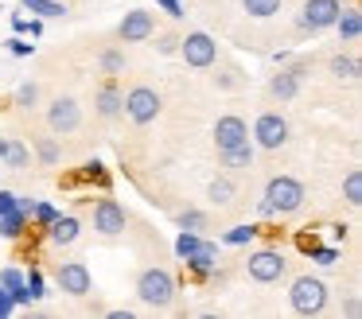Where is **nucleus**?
Segmentation results:
<instances>
[{
	"label": "nucleus",
	"instance_id": "10",
	"mask_svg": "<svg viewBox=\"0 0 362 319\" xmlns=\"http://www.w3.org/2000/svg\"><path fill=\"white\" fill-rule=\"evenodd\" d=\"M55 284L63 288L66 296H74V300H86V296L94 292V277H90L86 261H59Z\"/></svg>",
	"mask_w": 362,
	"mask_h": 319
},
{
	"label": "nucleus",
	"instance_id": "3",
	"mask_svg": "<svg viewBox=\"0 0 362 319\" xmlns=\"http://www.w3.org/2000/svg\"><path fill=\"white\" fill-rule=\"evenodd\" d=\"M288 308L296 315H323L327 311V284L320 277H296L288 288Z\"/></svg>",
	"mask_w": 362,
	"mask_h": 319
},
{
	"label": "nucleus",
	"instance_id": "24",
	"mask_svg": "<svg viewBox=\"0 0 362 319\" xmlns=\"http://www.w3.org/2000/svg\"><path fill=\"white\" fill-rule=\"evenodd\" d=\"M35 156H40L43 168H55V163L63 160V148H59L55 137H40V140H35Z\"/></svg>",
	"mask_w": 362,
	"mask_h": 319
},
{
	"label": "nucleus",
	"instance_id": "6",
	"mask_svg": "<svg viewBox=\"0 0 362 319\" xmlns=\"http://www.w3.org/2000/svg\"><path fill=\"white\" fill-rule=\"evenodd\" d=\"M339 8H343V0H304L296 12V28L304 35H320V31H327L335 23Z\"/></svg>",
	"mask_w": 362,
	"mask_h": 319
},
{
	"label": "nucleus",
	"instance_id": "2",
	"mask_svg": "<svg viewBox=\"0 0 362 319\" xmlns=\"http://www.w3.org/2000/svg\"><path fill=\"white\" fill-rule=\"evenodd\" d=\"M136 300L144 303V308H172L175 300V277L168 269H160V265H152V269H141V277H136Z\"/></svg>",
	"mask_w": 362,
	"mask_h": 319
},
{
	"label": "nucleus",
	"instance_id": "1",
	"mask_svg": "<svg viewBox=\"0 0 362 319\" xmlns=\"http://www.w3.org/2000/svg\"><path fill=\"white\" fill-rule=\"evenodd\" d=\"M308 191L296 175H273L265 183V199H261V214L273 218V214H296L304 207Z\"/></svg>",
	"mask_w": 362,
	"mask_h": 319
},
{
	"label": "nucleus",
	"instance_id": "42",
	"mask_svg": "<svg viewBox=\"0 0 362 319\" xmlns=\"http://www.w3.org/2000/svg\"><path fill=\"white\" fill-rule=\"evenodd\" d=\"M156 4L164 8V12L172 16V20H180V16H183V4H180V0H156Z\"/></svg>",
	"mask_w": 362,
	"mask_h": 319
},
{
	"label": "nucleus",
	"instance_id": "12",
	"mask_svg": "<svg viewBox=\"0 0 362 319\" xmlns=\"http://www.w3.org/2000/svg\"><path fill=\"white\" fill-rule=\"evenodd\" d=\"M125 222H129V214H125V207H121L117 199H98L94 230L102 233V238H117V233H125Z\"/></svg>",
	"mask_w": 362,
	"mask_h": 319
},
{
	"label": "nucleus",
	"instance_id": "8",
	"mask_svg": "<svg viewBox=\"0 0 362 319\" xmlns=\"http://www.w3.org/2000/svg\"><path fill=\"white\" fill-rule=\"evenodd\" d=\"M245 272H250V280H257V284H276V280L288 272V261H284L281 249H257V253H250V261H245Z\"/></svg>",
	"mask_w": 362,
	"mask_h": 319
},
{
	"label": "nucleus",
	"instance_id": "7",
	"mask_svg": "<svg viewBox=\"0 0 362 319\" xmlns=\"http://www.w3.org/2000/svg\"><path fill=\"white\" fill-rule=\"evenodd\" d=\"M160 109H164V101H160V90H152V86H133L125 93V117L133 124H152Z\"/></svg>",
	"mask_w": 362,
	"mask_h": 319
},
{
	"label": "nucleus",
	"instance_id": "13",
	"mask_svg": "<svg viewBox=\"0 0 362 319\" xmlns=\"http://www.w3.org/2000/svg\"><path fill=\"white\" fill-rule=\"evenodd\" d=\"M245 140H250V124H245V117L226 113V117L214 121V148H218V152H230V148L245 144Z\"/></svg>",
	"mask_w": 362,
	"mask_h": 319
},
{
	"label": "nucleus",
	"instance_id": "34",
	"mask_svg": "<svg viewBox=\"0 0 362 319\" xmlns=\"http://www.w3.org/2000/svg\"><path fill=\"white\" fill-rule=\"evenodd\" d=\"M28 214H32L35 222H40L43 230H47V226H51V222H55V218H59V210L51 207V202H32V207H28Z\"/></svg>",
	"mask_w": 362,
	"mask_h": 319
},
{
	"label": "nucleus",
	"instance_id": "19",
	"mask_svg": "<svg viewBox=\"0 0 362 319\" xmlns=\"http://www.w3.org/2000/svg\"><path fill=\"white\" fill-rule=\"evenodd\" d=\"M24 226H28V210L20 207H12V210H4V214H0V238H20V233H24Z\"/></svg>",
	"mask_w": 362,
	"mask_h": 319
},
{
	"label": "nucleus",
	"instance_id": "36",
	"mask_svg": "<svg viewBox=\"0 0 362 319\" xmlns=\"http://www.w3.org/2000/svg\"><path fill=\"white\" fill-rule=\"evenodd\" d=\"M0 284L8 288L12 296L24 292V272H16V269H0Z\"/></svg>",
	"mask_w": 362,
	"mask_h": 319
},
{
	"label": "nucleus",
	"instance_id": "38",
	"mask_svg": "<svg viewBox=\"0 0 362 319\" xmlns=\"http://www.w3.org/2000/svg\"><path fill=\"white\" fill-rule=\"evenodd\" d=\"M335 257H339V249H331V245H315L312 249V261L315 265H335Z\"/></svg>",
	"mask_w": 362,
	"mask_h": 319
},
{
	"label": "nucleus",
	"instance_id": "45",
	"mask_svg": "<svg viewBox=\"0 0 362 319\" xmlns=\"http://www.w3.org/2000/svg\"><path fill=\"white\" fill-rule=\"evenodd\" d=\"M346 230H351V226H331V233H335V241H346Z\"/></svg>",
	"mask_w": 362,
	"mask_h": 319
},
{
	"label": "nucleus",
	"instance_id": "20",
	"mask_svg": "<svg viewBox=\"0 0 362 319\" xmlns=\"http://www.w3.org/2000/svg\"><path fill=\"white\" fill-rule=\"evenodd\" d=\"M327 70H331V78H339V82H358V59L354 54H331V62H327Z\"/></svg>",
	"mask_w": 362,
	"mask_h": 319
},
{
	"label": "nucleus",
	"instance_id": "28",
	"mask_svg": "<svg viewBox=\"0 0 362 319\" xmlns=\"http://www.w3.org/2000/svg\"><path fill=\"white\" fill-rule=\"evenodd\" d=\"M175 226H180V230H195V233H203L206 226H211V218H206L203 210H183V214H175Z\"/></svg>",
	"mask_w": 362,
	"mask_h": 319
},
{
	"label": "nucleus",
	"instance_id": "35",
	"mask_svg": "<svg viewBox=\"0 0 362 319\" xmlns=\"http://www.w3.org/2000/svg\"><path fill=\"white\" fill-rule=\"evenodd\" d=\"M253 238H257V226H234L230 233H222L226 245H245V241H253Z\"/></svg>",
	"mask_w": 362,
	"mask_h": 319
},
{
	"label": "nucleus",
	"instance_id": "21",
	"mask_svg": "<svg viewBox=\"0 0 362 319\" xmlns=\"http://www.w3.org/2000/svg\"><path fill=\"white\" fill-rule=\"evenodd\" d=\"M218 160H222V168H230V171L253 168V140H245V144L230 148V152H218Z\"/></svg>",
	"mask_w": 362,
	"mask_h": 319
},
{
	"label": "nucleus",
	"instance_id": "41",
	"mask_svg": "<svg viewBox=\"0 0 362 319\" xmlns=\"http://www.w3.org/2000/svg\"><path fill=\"white\" fill-rule=\"evenodd\" d=\"M8 51L20 54V59H28V54L35 51V43H24V39H8Z\"/></svg>",
	"mask_w": 362,
	"mask_h": 319
},
{
	"label": "nucleus",
	"instance_id": "39",
	"mask_svg": "<svg viewBox=\"0 0 362 319\" xmlns=\"http://www.w3.org/2000/svg\"><path fill=\"white\" fill-rule=\"evenodd\" d=\"M82 175H90V179H98V183H105V163H102V160L82 163Z\"/></svg>",
	"mask_w": 362,
	"mask_h": 319
},
{
	"label": "nucleus",
	"instance_id": "17",
	"mask_svg": "<svg viewBox=\"0 0 362 319\" xmlns=\"http://www.w3.org/2000/svg\"><path fill=\"white\" fill-rule=\"evenodd\" d=\"M300 82H304V78L292 74L288 66L276 70V74L269 78V98H273V101H296L300 98Z\"/></svg>",
	"mask_w": 362,
	"mask_h": 319
},
{
	"label": "nucleus",
	"instance_id": "25",
	"mask_svg": "<svg viewBox=\"0 0 362 319\" xmlns=\"http://www.w3.org/2000/svg\"><path fill=\"white\" fill-rule=\"evenodd\" d=\"M343 199H346V207H362V171H358V168L346 171V179H343Z\"/></svg>",
	"mask_w": 362,
	"mask_h": 319
},
{
	"label": "nucleus",
	"instance_id": "33",
	"mask_svg": "<svg viewBox=\"0 0 362 319\" xmlns=\"http://www.w3.org/2000/svg\"><path fill=\"white\" fill-rule=\"evenodd\" d=\"M199 245H203V238H199V233H195V230H183V233H180V238H175V253H180V257H183V261H187V257H191V253H195V249H199Z\"/></svg>",
	"mask_w": 362,
	"mask_h": 319
},
{
	"label": "nucleus",
	"instance_id": "5",
	"mask_svg": "<svg viewBox=\"0 0 362 319\" xmlns=\"http://www.w3.org/2000/svg\"><path fill=\"white\" fill-rule=\"evenodd\" d=\"M180 54L187 66L195 70H206L218 62V43H214V35H206V31H187V35H180Z\"/></svg>",
	"mask_w": 362,
	"mask_h": 319
},
{
	"label": "nucleus",
	"instance_id": "14",
	"mask_svg": "<svg viewBox=\"0 0 362 319\" xmlns=\"http://www.w3.org/2000/svg\"><path fill=\"white\" fill-rule=\"evenodd\" d=\"M94 109H98V117H105V121H117V117H125V93H121V86H117V82L98 86Z\"/></svg>",
	"mask_w": 362,
	"mask_h": 319
},
{
	"label": "nucleus",
	"instance_id": "23",
	"mask_svg": "<svg viewBox=\"0 0 362 319\" xmlns=\"http://www.w3.org/2000/svg\"><path fill=\"white\" fill-rule=\"evenodd\" d=\"M214 257H218V245H214V241H203V245L195 249V253L187 257V265L195 272H211L214 269Z\"/></svg>",
	"mask_w": 362,
	"mask_h": 319
},
{
	"label": "nucleus",
	"instance_id": "44",
	"mask_svg": "<svg viewBox=\"0 0 362 319\" xmlns=\"http://www.w3.org/2000/svg\"><path fill=\"white\" fill-rule=\"evenodd\" d=\"M110 319H136V311H133V308H113Z\"/></svg>",
	"mask_w": 362,
	"mask_h": 319
},
{
	"label": "nucleus",
	"instance_id": "31",
	"mask_svg": "<svg viewBox=\"0 0 362 319\" xmlns=\"http://www.w3.org/2000/svg\"><path fill=\"white\" fill-rule=\"evenodd\" d=\"M24 288H28V296H32V303H35V300H43V296H47L43 272H40V269H28V272H24Z\"/></svg>",
	"mask_w": 362,
	"mask_h": 319
},
{
	"label": "nucleus",
	"instance_id": "32",
	"mask_svg": "<svg viewBox=\"0 0 362 319\" xmlns=\"http://www.w3.org/2000/svg\"><path fill=\"white\" fill-rule=\"evenodd\" d=\"M214 86H218V90H238V86H242V70H238L234 62H226L222 74H214Z\"/></svg>",
	"mask_w": 362,
	"mask_h": 319
},
{
	"label": "nucleus",
	"instance_id": "29",
	"mask_svg": "<svg viewBox=\"0 0 362 319\" xmlns=\"http://www.w3.org/2000/svg\"><path fill=\"white\" fill-rule=\"evenodd\" d=\"M24 8H32L35 16H47V20H55V16H66V4H59V0H20Z\"/></svg>",
	"mask_w": 362,
	"mask_h": 319
},
{
	"label": "nucleus",
	"instance_id": "16",
	"mask_svg": "<svg viewBox=\"0 0 362 319\" xmlns=\"http://www.w3.org/2000/svg\"><path fill=\"white\" fill-rule=\"evenodd\" d=\"M331 28L339 31V39H343V43H358V39H362V12H358V4L339 8V16H335V23H331Z\"/></svg>",
	"mask_w": 362,
	"mask_h": 319
},
{
	"label": "nucleus",
	"instance_id": "27",
	"mask_svg": "<svg viewBox=\"0 0 362 319\" xmlns=\"http://www.w3.org/2000/svg\"><path fill=\"white\" fill-rule=\"evenodd\" d=\"M281 4H284V0H242V8L253 16V20H269V16H276V12H281Z\"/></svg>",
	"mask_w": 362,
	"mask_h": 319
},
{
	"label": "nucleus",
	"instance_id": "18",
	"mask_svg": "<svg viewBox=\"0 0 362 319\" xmlns=\"http://www.w3.org/2000/svg\"><path fill=\"white\" fill-rule=\"evenodd\" d=\"M0 163L12 171H24L32 163V152H28V144L20 137H0Z\"/></svg>",
	"mask_w": 362,
	"mask_h": 319
},
{
	"label": "nucleus",
	"instance_id": "22",
	"mask_svg": "<svg viewBox=\"0 0 362 319\" xmlns=\"http://www.w3.org/2000/svg\"><path fill=\"white\" fill-rule=\"evenodd\" d=\"M206 195H211V202H218V207H230L234 195H238V187H234V179H230V175H214L211 187H206Z\"/></svg>",
	"mask_w": 362,
	"mask_h": 319
},
{
	"label": "nucleus",
	"instance_id": "15",
	"mask_svg": "<svg viewBox=\"0 0 362 319\" xmlns=\"http://www.w3.org/2000/svg\"><path fill=\"white\" fill-rule=\"evenodd\" d=\"M47 238H51V245L66 249V245H74V241L82 238V222L74 214H59L55 222L47 226Z\"/></svg>",
	"mask_w": 362,
	"mask_h": 319
},
{
	"label": "nucleus",
	"instance_id": "9",
	"mask_svg": "<svg viewBox=\"0 0 362 319\" xmlns=\"http://www.w3.org/2000/svg\"><path fill=\"white\" fill-rule=\"evenodd\" d=\"M47 129L55 132V137H71V132H78L82 129V105L74 98H66V93H59V98L47 105Z\"/></svg>",
	"mask_w": 362,
	"mask_h": 319
},
{
	"label": "nucleus",
	"instance_id": "26",
	"mask_svg": "<svg viewBox=\"0 0 362 319\" xmlns=\"http://www.w3.org/2000/svg\"><path fill=\"white\" fill-rule=\"evenodd\" d=\"M98 66H102L105 74H121V70L129 66V59H125V51H121V47H110V51L98 54Z\"/></svg>",
	"mask_w": 362,
	"mask_h": 319
},
{
	"label": "nucleus",
	"instance_id": "4",
	"mask_svg": "<svg viewBox=\"0 0 362 319\" xmlns=\"http://www.w3.org/2000/svg\"><path fill=\"white\" fill-rule=\"evenodd\" d=\"M250 140H253V148H265V152H276V148H284V144L292 140V124H288V117L273 113V109H269V113H257Z\"/></svg>",
	"mask_w": 362,
	"mask_h": 319
},
{
	"label": "nucleus",
	"instance_id": "40",
	"mask_svg": "<svg viewBox=\"0 0 362 319\" xmlns=\"http://www.w3.org/2000/svg\"><path fill=\"white\" fill-rule=\"evenodd\" d=\"M16 311V300H12V292L4 284H0V315H12Z\"/></svg>",
	"mask_w": 362,
	"mask_h": 319
},
{
	"label": "nucleus",
	"instance_id": "30",
	"mask_svg": "<svg viewBox=\"0 0 362 319\" xmlns=\"http://www.w3.org/2000/svg\"><path fill=\"white\" fill-rule=\"evenodd\" d=\"M12 101H16L20 109H35V105H40V86H35V82H20Z\"/></svg>",
	"mask_w": 362,
	"mask_h": 319
},
{
	"label": "nucleus",
	"instance_id": "11",
	"mask_svg": "<svg viewBox=\"0 0 362 319\" xmlns=\"http://www.w3.org/2000/svg\"><path fill=\"white\" fill-rule=\"evenodd\" d=\"M152 35H156V20H152L148 8H133V12L121 16V23H117L121 43H148Z\"/></svg>",
	"mask_w": 362,
	"mask_h": 319
},
{
	"label": "nucleus",
	"instance_id": "43",
	"mask_svg": "<svg viewBox=\"0 0 362 319\" xmlns=\"http://www.w3.org/2000/svg\"><path fill=\"white\" fill-rule=\"evenodd\" d=\"M16 207V195L12 191H0V214H4V210H12Z\"/></svg>",
	"mask_w": 362,
	"mask_h": 319
},
{
	"label": "nucleus",
	"instance_id": "37",
	"mask_svg": "<svg viewBox=\"0 0 362 319\" xmlns=\"http://www.w3.org/2000/svg\"><path fill=\"white\" fill-rule=\"evenodd\" d=\"M156 51L160 54H175V51H180V35H175V31H160V35H156Z\"/></svg>",
	"mask_w": 362,
	"mask_h": 319
}]
</instances>
